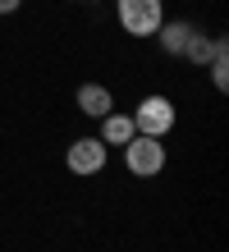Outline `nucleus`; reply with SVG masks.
Segmentation results:
<instances>
[{
  "mask_svg": "<svg viewBox=\"0 0 229 252\" xmlns=\"http://www.w3.org/2000/svg\"><path fill=\"white\" fill-rule=\"evenodd\" d=\"M124 165H129V174H137V179L161 174L165 170V138H142V133H133V138L124 142Z\"/></svg>",
  "mask_w": 229,
  "mask_h": 252,
  "instance_id": "nucleus-1",
  "label": "nucleus"
},
{
  "mask_svg": "<svg viewBox=\"0 0 229 252\" xmlns=\"http://www.w3.org/2000/svg\"><path fill=\"white\" fill-rule=\"evenodd\" d=\"M115 9H119V23H124L129 37H156V28L165 23L161 0H115Z\"/></svg>",
  "mask_w": 229,
  "mask_h": 252,
  "instance_id": "nucleus-2",
  "label": "nucleus"
},
{
  "mask_svg": "<svg viewBox=\"0 0 229 252\" xmlns=\"http://www.w3.org/2000/svg\"><path fill=\"white\" fill-rule=\"evenodd\" d=\"M133 128L142 138H165L174 128V101L170 96H142V106L133 110Z\"/></svg>",
  "mask_w": 229,
  "mask_h": 252,
  "instance_id": "nucleus-3",
  "label": "nucleus"
},
{
  "mask_svg": "<svg viewBox=\"0 0 229 252\" xmlns=\"http://www.w3.org/2000/svg\"><path fill=\"white\" fill-rule=\"evenodd\" d=\"M105 156H110V147H105L101 138H78V142H73L69 147V170L73 174H101L105 170Z\"/></svg>",
  "mask_w": 229,
  "mask_h": 252,
  "instance_id": "nucleus-4",
  "label": "nucleus"
},
{
  "mask_svg": "<svg viewBox=\"0 0 229 252\" xmlns=\"http://www.w3.org/2000/svg\"><path fill=\"white\" fill-rule=\"evenodd\" d=\"M78 110L87 115V120H101V115H110V110H115L110 87H101V83H83V87H78Z\"/></svg>",
  "mask_w": 229,
  "mask_h": 252,
  "instance_id": "nucleus-5",
  "label": "nucleus"
},
{
  "mask_svg": "<svg viewBox=\"0 0 229 252\" xmlns=\"http://www.w3.org/2000/svg\"><path fill=\"white\" fill-rule=\"evenodd\" d=\"M197 32V28L188 23V19H165L161 28H156V37H161V51L165 55H183V46H188V37Z\"/></svg>",
  "mask_w": 229,
  "mask_h": 252,
  "instance_id": "nucleus-6",
  "label": "nucleus"
},
{
  "mask_svg": "<svg viewBox=\"0 0 229 252\" xmlns=\"http://www.w3.org/2000/svg\"><path fill=\"white\" fill-rule=\"evenodd\" d=\"M133 133H137V128H133V115H119V110L101 115V133H97V138H101L105 147H124Z\"/></svg>",
  "mask_w": 229,
  "mask_h": 252,
  "instance_id": "nucleus-7",
  "label": "nucleus"
},
{
  "mask_svg": "<svg viewBox=\"0 0 229 252\" xmlns=\"http://www.w3.org/2000/svg\"><path fill=\"white\" fill-rule=\"evenodd\" d=\"M216 46H220V37H206L202 28L188 37V46H183V55L179 60H188V64H197V69H206L211 64V55H216Z\"/></svg>",
  "mask_w": 229,
  "mask_h": 252,
  "instance_id": "nucleus-8",
  "label": "nucleus"
},
{
  "mask_svg": "<svg viewBox=\"0 0 229 252\" xmlns=\"http://www.w3.org/2000/svg\"><path fill=\"white\" fill-rule=\"evenodd\" d=\"M206 73H211V83H216V92H229V41H225V37H220L216 55H211Z\"/></svg>",
  "mask_w": 229,
  "mask_h": 252,
  "instance_id": "nucleus-9",
  "label": "nucleus"
},
{
  "mask_svg": "<svg viewBox=\"0 0 229 252\" xmlns=\"http://www.w3.org/2000/svg\"><path fill=\"white\" fill-rule=\"evenodd\" d=\"M19 5H23V0H0V14H14Z\"/></svg>",
  "mask_w": 229,
  "mask_h": 252,
  "instance_id": "nucleus-10",
  "label": "nucleus"
}]
</instances>
